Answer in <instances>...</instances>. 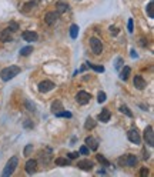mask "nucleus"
<instances>
[{
	"label": "nucleus",
	"instance_id": "f257e3e1",
	"mask_svg": "<svg viewBox=\"0 0 154 177\" xmlns=\"http://www.w3.org/2000/svg\"><path fill=\"white\" fill-rule=\"evenodd\" d=\"M20 72H22L20 67H17V66H10V67H6L0 72V77H2L3 81H9V80H12L14 76H17Z\"/></svg>",
	"mask_w": 154,
	"mask_h": 177
},
{
	"label": "nucleus",
	"instance_id": "f03ea898",
	"mask_svg": "<svg viewBox=\"0 0 154 177\" xmlns=\"http://www.w3.org/2000/svg\"><path fill=\"white\" fill-rule=\"evenodd\" d=\"M17 164H19V157H17V156H13V157L10 158L9 162H7L6 167H4L3 176H4V177L12 176V174L14 173V170H16V167H17Z\"/></svg>",
	"mask_w": 154,
	"mask_h": 177
},
{
	"label": "nucleus",
	"instance_id": "7ed1b4c3",
	"mask_svg": "<svg viewBox=\"0 0 154 177\" xmlns=\"http://www.w3.org/2000/svg\"><path fill=\"white\" fill-rule=\"evenodd\" d=\"M118 163L124 166H129V167H134L137 164V157L134 154H126L124 157L118 158Z\"/></svg>",
	"mask_w": 154,
	"mask_h": 177
},
{
	"label": "nucleus",
	"instance_id": "20e7f679",
	"mask_svg": "<svg viewBox=\"0 0 154 177\" xmlns=\"http://www.w3.org/2000/svg\"><path fill=\"white\" fill-rule=\"evenodd\" d=\"M90 47H91V50H93V53H94V54H102L103 44H102V41H100L99 39H96V37L90 39Z\"/></svg>",
	"mask_w": 154,
	"mask_h": 177
},
{
	"label": "nucleus",
	"instance_id": "39448f33",
	"mask_svg": "<svg viewBox=\"0 0 154 177\" xmlns=\"http://www.w3.org/2000/svg\"><path fill=\"white\" fill-rule=\"evenodd\" d=\"M144 139L150 147H154V130L153 126H147L144 130Z\"/></svg>",
	"mask_w": 154,
	"mask_h": 177
},
{
	"label": "nucleus",
	"instance_id": "423d86ee",
	"mask_svg": "<svg viewBox=\"0 0 154 177\" xmlns=\"http://www.w3.org/2000/svg\"><path fill=\"white\" fill-rule=\"evenodd\" d=\"M90 99H91V94L87 93V91H79L76 96V100L79 104H87V103L90 102Z\"/></svg>",
	"mask_w": 154,
	"mask_h": 177
},
{
	"label": "nucleus",
	"instance_id": "0eeeda50",
	"mask_svg": "<svg viewBox=\"0 0 154 177\" xmlns=\"http://www.w3.org/2000/svg\"><path fill=\"white\" fill-rule=\"evenodd\" d=\"M54 87L56 86H54V83H53V81L44 80V81H41V83L39 84V91H40V93H47V91L53 90Z\"/></svg>",
	"mask_w": 154,
	"mask_h": 177
},
{
	"label": "nucleus",
	"instance_id": "6e6552de",
	"mask_svg": "<svg viewBox=\"0 0 154 177\" xmlns=\"http://www.w3.org/2000/svg\"><path fill=\"white\" fill-rule=\"evenodd\" d=\"M57 19H59V13L57 12H49V13H46V16H44V22H46L49 26L54 25V23L57 22Z\"/></svg>",
	"mask_w": 154,
	"mask_h": 177
},
{
	"label": "nucleus",
	"instance_id": "1a4fd4ad",
	"mask_svg": "<svg viewBox=\"0 0 154 177\" xmlns=\"http://www.w3.org/2000/svg\"><path fill=\"white\" fill-rule=\"evenodd\" d=\"M127 137H129V140L131 141V143H136V144H140V143H141V137H140L139 131H137L136 129L130 130L129 133H127Z\"/></svg>",
	"mask_w": 154,
	"mask_h": 177
},
{
	"label": "nucleus",
	"instance_id": "9d476101",
	"mask_svg": "<svg viewBox=\"0 0 154 177\" xmlns=\"http://www.w3.org/2000/svg\"><path fill=\"white\" fill-rule=\"evenodd\" d=\"M86 146L89 147L90 150H93V152H96V150L99 149V141L94 139V137H91V136H89V137H86Z\"/></svg>",
	"mask_w": 154,
	"mask_h": 177
},
{
	"label": "nucleus",
	"instance_id": "9b49d317",
	"mask_svg": "<svg viewBox=\"0 0 154 177\" xmlns=\"http://www.w3.org/2000/svg\"><path fill=\"white\" fill-rule=\"evenodd\" d=\"M93 162H90V160H80V162L77 163V167L81 169V170H86V171H90L93 169Z\"/></svg>",
	"mask_w": 154,
	"mask_h": 177
},
{
	"label": "nucleus",
	"instance_id": "f8f14e48",
	"mask_svg": "<svg viewBox=\"0 0 154 177\" xmlns=\"http://www.w3.org/2000/svg\"><path fill=\"white\" fill-rule=\"evenodd\" d=\"M26 171H27V174H33L37 171V162L36 160H27V163H26Z\"/></svg>",
	"mask_w": 154,
	"mask_h": 177
},
{
	"label": "nucleus",
	"instance_id": "ddd939ff",
	"mask_svg": "<svg viewBox=\"0 0 154 177\" xmlns=\"http://www.w3.org/2000/svg\"><path fill=\"white\" fill-rule=\"evenodd\" d=\"M0 40L4 41V43H7V41H12V30H10L9 27L4 29V30L0 33Z\"/></svg>",
	"mask_w": 154,
	"mask_h": 177
},
{
	"label": "nucleus",
	"instance_id": "4468645a",
	"mask_svg": "<svg viewBox=\"0 0 154 177\" xmlns=\"http://www.w3.org/2000/svg\"><path fill=\"white\" fill-rule=\"evenodd\" d=\"M22 37L25 39L26 41H36L39 36H37L36 31H25V33L22 34Z\"/></svg>",
	"mask_w": 154,
	"mask_h": 177
},
{
	"label": "nucleus",
	"instance_id": "2eb2a0df",
	"mask_svg": "<svg viewBox=\"0 0 154 177\" xmlns=\"http://www.w3.org/2000/svg\"><path fill=\"white\" fill-rule=\"evenodd\" d=\"M110 117H111V113L108 109H103L102 113L99 114V120L102 121V123H107V121L110 120Z\"/></svg>",
	"mask_w": 154,
	"mask_h": 177
},
{
	"label": "nucleus",
	"instance_id": "dca6fc26",
	"mask_svg": "<svg viewBox=\"0 0 154 177\" xmlns=\"http://www.w3.org/2000/svg\"><path fill=\"white\" fill-rule=\"evenodd\" d=\"M134 86H136L139 90H143V89H146L147 83H146V80L141 76H136V77H134Z\"/></svg>",
	"mask_w": 154,
	"mask_h": 177
},
{
	"label": "nucleus",
	"instance_id": "f3484780",
	"mask_svg": "<svg viewBox=\"0 0 154 177\" xmlns=\"http://www.w3.org/2000/svg\"><path fill=\"white\" fill-rule=\"evenodd\" d=\"M67 10H69V4L63 3V2H57V3H56V12L59 13V14L67 12Z\"/></svg>",
	"mask_w": 154,
	"mask_h": 177
},
{
	"label": "nucleus",
	"instance_id": "a211bd4d",
	"mask_svg": "<svg viewBox=\"0 0 154 177\" xmlns=\"http://www.w3.org/2000/svg\"><path fill=\"white\" fill-rule=\"evenodd\" d=\"M62 110H63V104L59 102V100H56V102L52 103V112L54 113V114L56 113H59V112H62Z\"/></svg>",
	"mask_w": 154,
	"mask_h": 177
},
{
	"label": "nucleus",
	"instance_id": "6ab92c4d",
	"mask_svg": "<svg viewBox=\"0 0 154 177\" xmlns=\"http://www.w3.org/2000/svg\"><path fill=\"white\" fill-rule=\"evenodd\" d=\"M94 127H96V121L93 120L91 117H87L86 123H84V129H86V130H93Z\"/></svg>",
	"mask_w": 154,
	"mask_h": 177
},
{
	"label": "nucleus",
	"instance_id": "aec40b11",
	"mask_svg": "<svg viewBox=\"0 0 154 177\" xmlns=\"http://www.w3.org/2000/svg\"><path fill=\"white\" fill-rule=\"evenodd\" d=\"M34 7H36V3H34V2H29V3H26L20 10H22L23 13H29V12H31Z\"/></svg>",
	"mask_w": 154,
	"mask_h": 177
},
{
	"label": "nucleus",
	"instance_id": "412c9836",
	"mask_svg": "<svg viewBox=\"0 0 154 177\" xmlns=\"http://www.w3.org/2000/svg\"><path fill=\"white\" fill-rule=\"evenodd\" d=\"M77 36H79V26L71 25L70 26V37L71 39H77Z\"/></svg>",
	"mask_w": 154,
	"mask_h": 177
},
{
	"label": "nucleus",
	"instance_id": "4be33fe9",
	"mask_svg": "<svg viewBox=\"0 0 154 177\" xmlns=\"http://www.w3.org/2000/svg\"><path fill=\"white\" fill-rule=\"evenodd\" d=\"M56 164H59V166H69V164H70V158H64V157L56 158Z\"/></svg>",
	"mask_w": 154,
	"mask_h": 177
},
{
	"label": "nucleus",
	"instance_id": "5701e85b",
	"mask_svg": "<svg viewBox=\"0 0 154 177\" xmlns=\"http://www.w3.org/2000/svg\"><path fill=\"white\" fill-rule=\"evenodd\" d=\"M130 73H131V69H130V67H124L123 70H121V76H120V77L123 79V80H127V79H129V76H130Z\"/></svg>",
	"mask_w": 154,
	"mask_h": 177
},
{
	"label": "nucleus",
	"instance_id": "b1692460",
	"mask_svg": "<svg viewBox=\"0 0 154 177\" xmlns=\"http://www.w3.org/2000/svg\"><path fill=\"white\" fill-rule=\"evenodd\" d=\"M30 53H33V47L31 46H26L20 50V54H22V56H29Z\"/></svg>",
	"mask_w": 154,
	"mask_h": 177
},
{
	"label": "nucleus",
	"instance_id": "393cba45",
	"mask_svg": "<svg viewBox=\"0 0 154 177\" xmlns=\"http://www.w3.org/2000/svg\"><path fill=\"white\" fill-rule=\"evenodd\" d=\"M87 67L93 69V70H96V72H99V73L104 72V67H103V66H96V64H91V63H87Z\"/></svg>",
	"mask_w": 154,
	"mask_h": 177
},
{
	"label": "nucleus",
	"instance_id": "a878e982",
	"mask_svg": "<svg viewBox=\"0 0 154 177\" xmlns=\"http://www.w3.org/2000/svg\"><path fill=\"white\" fill-rule=\"evenodd\" d=\"M97 160H99L102 164H104V166H110V162H108L107 158H106L104 156H102V154H97Z\"/></svg>",
	"mask_w": 154,
	"mask_h": 177
},
{
	"label": "nucleus",
	"instance_id": "bb28decb",
	"mask_svg": "<svg viewBox=\"0 0 154 177\" xmlns=\"http://www.w3.org/2000/svg\"><path fill=\"white\" fill-rule=\"evenodd\" d=\"M147 13H148L150 17H154V4H153V2H150V3L147 4Z\"/></svg>",
	"mask_w": 154,
	"mask_h": 177
},
{
	"label": "nucleus",
	"instance_id": "cd10ccee",
	"mask_svg": "<svg viewBox=\"0 0 154 177\" xmlns=\"http://www.w3.org/2000/svg\"><path fill=\"white\" fill-rule=\"evenodd\" d=\"M120 112H121V113H126L129 117H133V113L130 112V109L127 107V106H121V107H120Z\"/></svg>",
	"mask_w": 154,
	"mask_h": 177
},
{
	"label": "nucleus",
	"instance_id": "c85d7f7f",
	"mask_svg": "<svg viewBox=\"0 0 154 177\" xmlns=\"http://www.w3.org/2000/svg\"><path fill=\"white\" fill-rule=\"evenodd\" d=\"M56 116H57V117H67V119H70L71 117V113L70 112H59V113H56Z\"/></svg>",
	"mask_w": 154,
	"mask_h": 177
},
{
	"label": "nucleus",
	"instance_id": "c756f323",
	"mask_svg": "<svg viewBox=\"0 0 154 177\" xmlns=\"http://www.w3.org/2000/svg\"><path fill=\"white\" fill-rule=\"evenodd\" d=\"M106 99H107L106 93H104V91H100L99 96H97V102H99V103H103V102H106Z\"/></svg>",
	"mask_w": 154,
	"mask_h": 177
},
{
	"label": "nucleus",
	"instance_id": "7c9ffc66",
	"mask_svg": "<svg viewBox=\"0 0 154 177\" xmlns=\"http://www.w3.org/2000/svg\"><path fill=\"white\" fill-rule=\"evenodd\" d=\"M31 152H33V144H27L25 149V156H30Z\"/></svg>",
	"mask_w": 154,
	"mask_h": 177
},
{
	"label": "nucleus",
	"instance_id": "2f4dec72",
	"mask_svg": "<svg viewBox=\"0 0 154 177\" xmlns=\"http://www.w3.org/2000/svg\"><path fill=\"white\" fill-rule=\"evenodd\" d=\"M127 27H129L130 33H133V30H134V23H133V19H129V25H127Z\"/></svg>",
	"mask_w": 154,
	"mask_h": 177
},
{
	"label": "nucleus",
	"instance_id": "473e14b6",
	"mask_svg": "<svg viewBox=\"0 0 154 177\" xmlns=\"http://www.w3.org/2000/svg\"><path fill=\"white\" fill-rule=\"evenodd\" d=\"M9 29H10L12 31H17V30H19V25H17V23H10Z\"/></svg>",
	"mask_w": 154,
	"mask_h": 177
},
{
	"label": "nucleus",
	"instance_id": "72a5a7b5",
	"mask_svg": "<svg viewBox=\"0 0 154 177\" xmlns=\"http://www.w3.org/2000/svg\"><path fill=\"white\" fill-rule=\"evenodd\" d=\"M89 152H90V150H89V147H87V146H81L80 147V153H81V154H89Z\"/></svg>",
	"mask_w": 154,
	"mask_h": 177
},
{
	"label": "nucleus",
	"instance_id": "f704fd0d",
	"mask_svg": "<svg viewBox=\"0 0 154 177\" xmlns=\"http://www.w3.org/2000/svg\"><path fill=\"white\" fill-rule=\"evenodd\" d=\"M121 64H123V59H121V57H118V59L116 60V69H120Z\"/></svg>",
	"mask_w": 154,
	"mask_h": 177
},
{
	"label": "nucleus",
	"instance_id": "c9c22d12",
	"mask_svg": "<svg viewBox=\"0 0 154 177\" xmlns=\"http://www.w3.org/2000/svg\"><path fill=\"white\" fill-rule=\"evenodd\" d=\"M25 127L26 129H31V127H33V123H31L30 120H26L25 121Z\"/></svg>",
	"mask_w": 154,
	"mask_h": 177
},
{
	"label": "nucleus",
	"instance_id": "e433bc0d",
	"mask_svg": "<svg viewBox=\"0 0 154 177\" xmlns=\"http://www.w3.org/2000/svg\"><path fill=\"white\" fill-rule=\"evenodd\" d=\"M140 176H143V177L148 176V170H147V169H141V170H140Z\"/></svg>",
	"mask_w": 154,
	"mask_h": 177
},
{
	"label": "nucleus",
	"instance_id": "4c0bfd02",
	"mask_svg": "<svg viewBox=\"0 0 154 177\" xmlns=\"http://www.w3.org/2000/svg\"><path fill=\"white\" fill-rule=\"evenodd\" d=\"M77 157H79V152H73L69 154V158H77Z\"/></svg>",
	"mask_w": 154,
	"mask_h": 177
},
{
	"label": "nucleus",
	"instance_id": "58836bf2",
	"mask_svg": "<svg viewBox=\"0 0 154 177\" xmlns=\"http://www.w3.org/2000/svg\"><path fill=\"white\" fill-rule=\"evenodd\" d=\"M110 31H111V34H117V33H118V29H117V27H113V26H111V27H110Z\"/></svg>",
	"mask_w": 154,
	"mask_h": 177
},
{
	"label": "nucleus",
	"instance_id": "ea45409f",
	"mask_svg": "<svg viewBox=\"0 0 154 177\" xmlns=\"http://www.w3.org/2000/svg\"><path fill=\"white\" fill-rule=\"evenodd\" d=\"M148 157H150V156H148V153H146V150H144V160H147Z\"/></svg>",
	"mask_w": 154,
	"mask_h": 177
}]
</instances>
